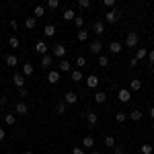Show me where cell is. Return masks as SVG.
Instances as JSON below:
<instances>
[{"mask_svg": "<svg viewBox=\"0 0 154 154\" xmlns=\"http://www.w3.org/2000/svg\"><path fill=\"white\" fill-rule=\"evenodd\" d=\"M119 17H121V11H117V8H111V11L105 12V23H111V25L117 23Z\"/></svg>", "mask_w": 154, "mask_h": 154, "instance_id": "6da1fadb", "label": "cell"}, {"mask_svg": "<svg viewBox=\"0 0 154 154\" xmlns=\"http://www.w3.org/2000/svg\"><path fill=\"white\" fill-rule=\"evenodd\" d=\"M138 41H140V35H138L136 31H130L128 37H125V45H128V48H136V45H138Z\"/></svg>", "mask_w": 154, "mask_h": 154, "instance_id": "7a4b0ae2", "label": "cell"}, {"mask_svg": "<svg viewBox=\"0 0 154 154\" xmlns=\"http://www.w3.org/2000/svg\"><path fill=\"white\" fill-rule=\"evenodd\" d=\"M51 49H54V58H62L64 60V56H66V45H64V43H56Z\"/></svg>", "mask_w": 154, "mask_h": 154, "instance_id": "3957f363", "label": "cell"}, {"mask_svg": "<svg viewBox=\"0 0 154 154\" xmlns=\"http://www.w3.org/2000/svg\"><path fill=\"white\" fill-rule=\"evenodd\" d=\"M14 113H17V115H27V113H29L27 103H25V101H19V103L14 105Z\"/></svg>", "mask_w": 154, "mask_h": 154, "instance_id": "277c9868", "label": "cell"}, {"mask_svg": "<svg viewBox=\"0 0 154 154\" xmlns=\"http://www.w3.org/2000/svg\"><path fill=\"white\" fill-rule=\"evenodd\" d=\"M60 78H62V72H60V70H49V74H48V82L58 84V82H60Z\"/></svg>", "mask_w": 154, "mask_h": 154, "instance_id": "5b68a950", "label": "cell"}, {"mask_svg": "<svg viewBox=\"0 0 154 154\" xmlns=\"http://www.w3.org/2000/svg\"><path fill=\"white\" fill-rule=\"evenodd\" d=\"M117 97H119V101H121V103H130V101H131V95H130V88H119V93H117Z\"/></svg>", "mask_w": 154, "mask_h": 154, "instance_id": "8992f818", "label": "cell"}, {"mask_svg": "<svg viewBox=\"0 0 154 154\" xmlns=\"http://www.w3.org/2000/svg\"><path fill=\"white\" fill-rule=\"evenodd\" d=\"M35 51L39 54V56H48V43L41 39V41H37L35 43Z\"/></svg>", "mask_w": 154, "mask_h": 154, "instance_id": "52a82bcc", "label": "cell"}, {"mask_svg": "<svg viewBox=\"0 0 154 154\" xmlns=\"http://www.w3.org/2000/svg\"><path fill=\"white\" fill-rule=\"evenodd\" d=\"M12 82H14V86H17V88H25V76L17 72V74L12 76Z\"/></svg>", "mask_w": 154, "mask_h": 154, "instance_id": "ba28073f", "label": "cell"}, {"mask_svg": "<svg viewBox=\"0 0 154 154\" xmlns=\"http://www.w3.org/2000/svg\"><path fill=\"white\" fill-rule=\"evenodd\" d=\"M58 70H60V72H72V64H70V62H68L66 58H64V60H60Z\"/></svg>", "mask_w": 154, "mask_h": 154, "instance_id": "9c48e42d", "label": "cell"}, {"mask_svg": "<svg viewBox=\"0 0 154 154\" xmlns=\"http://www.w3.org/2000/svg\"><path fill=\"white\" fill-rule=\"evenodd\" d=\"M101 49H103V43L101 41H91V45H88V51L91 54H101Z\"/></svg>", "mask_w": 154, "mask_h": 154, "instance_id": "30bf717a", "label": "cell"}, {"mask_svg": "<svg viewBox=\"0 0 154 154\" xmlns=\"http://www.w3.org/2000/svg\"><path fill=\"white\" fill-rule=\"evenodd\" d=\"M76 101H78V95H76V93H66V97H64V103H66V105H74V103H76Z\"/></svg>", "mask_w": 154, "mask_h": 154, "instance_id": "8fae6325", "label": "cell"}, {"mask_svg": "<svg viewBox=\"0 0 154 154\" xmlns=\"http://www.w3.org/2000/svg\"><path fill=\"white\" fill-rule=\"evenodd\" d=\"M4 64H6L8 68H14V66L19 64V58H17V56H12V54H8V56L4 58Z\"/></svg>", "mask_w": 154, "mask_h": 154, "instance_id": "7c38bea8", "label": "cell"}, {"mask_svg": "<svg viewBox=\"0 0 154 154\" xmlns=\"http://www.w3.org/2000/svg\"><path fill=\"white\" fill-rule=\"evenodd\" d=\"M76 17H78V14L74 12V8H66V11H64V14H62V19H64V21H74Z\"/></svg>", "mask_w": 154, "mask_h": 154, "instance_id": "4fadbf2b", "label": "cell"}, {"mask_svg": "<svg viewBox=\"0 0 154 154\" xmlns=\"http://www.w3.org/2000/svg\"><path fill=\"white\" fill-rule=\"evenodd\" d=\"M93 31H95L97 35H103V33H105V23H103V21H97V23L93 25Z\"/></svg>", "mask_w": 154, "mask_h": 154, "instance_id": "5bb4252c", "label": "cell"}, {"mask_svg": "<svg viewBox=\"0 0 154 154\" xmlns=\"http://www.w3.org/2000/svg\"><path fill=\"white\" fill-rule=\"evenodd\" d=\"M109 51L111 54H121V43L119 41H111L109 43Z\"/></svg>", "mask_w": 154, "mask_h": 154, "instance_id": "9a60e30c", "label": "cell"}, {"mask_svg": "<svg viewBox=\"0 0 154 154\" xmlns=\"http://www.w3.org/2000/svg\"><path fill=\"white\" fill-rule=\"evenodd\" d=\"M86 84H88V88H97V86H99V78H97L95 74H91V76L86 78Z\"/></svg>", "mask_w": 154, "mask_h": 154, "instance_id": "2e32d148", "label": "cell"}, {"mask_svg": "<svg viewBox=\"0 0 154 154\" xmlns=\"http://www.w3.org/2000/svg\"><path fill=\"white\" fill-rule=\"evenodd\" d=\"M128 117H130L131 121H140V119H142L144 115H142V111H140V109H134V111H131V113L128 115Z\"/></svg>", "mask_w": 154, "mask_h": 154, "instance_id": "e0dca14e", "label": "cell"}, {"mask_svg": "<svg viewBox=\"0 0 154 154\" xmlns=\"http://www.w3.org/2000/svg\"><path fill=\"white\" fill-rule=\"evenodd\" d=\"M82 146L84 148H93V146H95V138H93V136H84L82 138Z\"/></svg>", "mask_w": 154, "mask_h": 154, "instance_id": "ac0fdd59", "label": "cell"}, {"mask_svg": "<svg viewBox=\"0 0 154 154\" xmlns=\"http://www.w3.org/2000/svg\"><path fill=\"white\" fill-rule=\"evenodd\" d=\"M33 72H35V68H33V64H29V62H27V64L23 66V76L27 78V76H31Z\"/></svg>", "mask_w": 154, "mask_h": 154, "instance_id": "d6986e66", "label": "cell"}, {"mask_svg": "<svg viewBox=\"0 0 154 154\" xmlns=\"http://www.w3.org/2000/svg\"><path fill=\"white\" fill-rule=\"evenodd\" d=\"M54 64V56H43L41 58V68H49Z\"/></svg>", "mask_w": 154, "mask_h": 154, "instance_id": "ffe728a7", "label": "cell"}, {"mask_svg": "<svg viewBox=\"0 0 154 154\" xmlns=\"http://www.w3.org/2000/svg\"><path fill=\"white\" fill-rule=\"evenodd\" d=\"M4 121H6V125H14L17 123V113H6L4 115Z\"/></svg>", "mask_w": 154, "mask_h": 154, "instance_id": "44dd1931", "label": "cell"}, {"mask_svg": "<svg viewBox=\"0 0 154 154\" xmlns=\"http://www.w3.org/2000/svg\"><path fill=\"white\" fill-rule=\"evenodd\" d=\"M43 35H45V37H54V35H56V27H54V25H45Z\"/></svg>", "mask_w": 154, "mask_h": 154, "instance_id": "7402d4cb", "label": "cell"}, {"mask_svg": "<svg viewBox=\"0 0 154 154\" xmlns=\"http://www.w3.org/2000/svg\"><path fill=\"white\" fill-rule=\"evenodd\" d=\"M140 88H142V80L140 78H134L130 82V91H140Z\"/></svg>", "mask_w": 154, "mask_h": 154, "instance_id": "603a6c76", "label": "cell"}, {"mask_svg": "<svg viewBox=\"0 0 154 154\" xmlns=\"http://www.w3.org/2000/svg\"><path fill=\"white\" fill-rule=\"evenodd\" d=\"M54 111H56L58 115H64V113H66V103H64V101H62V103H56Z\"/></svg>", "mask_w": 154, "mask_h": 154, "instance_id": "cb8c5ba5", "label": "cell"}, {"mask_svg": "<svg viewBox=\"0 0 154 154\" xmlns=\"http://www.w3.org/2000/svg\"><path fill=\"white\" fill-rule=\"evenodd\" d=\"M86 119H88V123H91V125H95L97 121H99V115H97L95 111H88V113H86Z\"/></svg>", "mask_w": 154, "mask_h": 154, "instance_id": "d4e9b609", "label": "cell"}, {"mask_svg": "<svg viewBox=\"0 0 154 154\" xmlns=\"http://www.w3.org/2000/svg\"><path fill=\"white\" fill-rule=\"evenodd\" d=\"M148 51H150V49H146V48H140V49H138V54H136V60L140 62V60L148 58Z\"/></svg>", "mask_w": 154, "mask_h": 154, "instance_id": "484cf974", "label": "cell"}, {"mask_svg": "<svg viewBox=\"0 0 154 154\" xmlns=\"http://www.w3.org/2000/svg\"><path fill=\"white\" fill-rule=\"evenodd\" d=\"M105 101H107V95L103 91H97L95 93V103H105Z\"/></svg>", "mask_w": 154, "mask_h": 154, "instance_id": "4316f807", "label": "cell"}, {"mask_svg": "<svg viewBox=\"0 0 154 154\" xmlns=\"http://www.w3.org/2000/svg\"><path fill=\"white\" fill-rule=\"evenodd\" d=\"M70 78L74 80V82H80V80H82V72H80V70H72L70 72Z\"/></svg>", "mask_w": 154, "mask_h": 154, "instance_id": "83f0119b", "label": "cell"}, {"mask_svg": "<svg viewBox=\"0 0 154 154\" xmlns=\"http://www.w3.org/2000/svg\"><path fill=\"white\" fill-rule=\"evenodd\" d=\"M33 14H35V19H37V17H43V14H45V6L37 4L35 8H33Z\"/></svg>", "mask_w": 154, "mask_h": 154, "instance_id": "f1b7e54d", "label": "cell"}, {"mask_svg": "<svg viewBox=\"0 0 154 154\" xmlns=\"http://www.w3.org/2000/svg\"><path fill=\"white\" fill-rule=\"evenodd\" d=\"M35 25H37V19H35V17H29V19L25 21V27H27V29H35Z\"/></svg>", "mask_w": 154, "mask_h": 154, "instance_id": "f546056e", "label": "cell"}, {"mask_svg": "<svg viewBox=\"0 0 154 154\" xmlns=\"http://www.w3.org/2000/svg\"><path fill=\"white\" fill-rule=\"evenodd\" d=\"M140 152H142V154H152L154 148L150 146V144H142V146H140Z\"/></svg>", "mask_w": 154, "mask_h": 154, "instance_id": "4dcf8cb0", "label": "cell"}, {"mask_svg": "<svg viewBox=\"0 0 154 154\" xmlns=\"http://www.w3.org/2000/svg\"><path fill=\"white\" fill-rule=\"evenodd\" d=\"M8 45H11L12 49H17L19 45H21V41H19V37H14V35H12L11 39H8Z\"/></svg>", "mask_w": 154, "mask_h": 154, "instance_id": "1f68e13d", "label": "cell"}, {"mask_svg": "<svg viewBox=\"0 0 154 154\" xmlns=\"http://www.w3.org/2000/svg\"><path fill=\"white\" fill-rule=\"evenodd\" d=\"M99 66L101 68H109V58L107 56H99Z\"/></svg>", "mask_w": 154, "mask_h": 154, "instance_id": "d6a6232c", "label": "cell"}, {"mask_svg": "<svg viewBox=\"0 0 154 154\" xmlns=\"http://www.w3.org/2000/svg\"><path fill=\"white\" fill-rule=\"evenodd\" d=\"M76 37H78V41H86V39H88V31H84V29H80V31L76 33Z\"/></svg>", "mask_w": 154, "mask_h": 154, "instance_id": "836d02e7", "label": "cell"}, {"mask_svg": "<svg viewBox=\"0 0 154 154\" xmlns=\"http://www.w3.org/2000/svg\"><path fill=\"white\" fill-rule=\"evenodd\" d=\"M125 119H128V113H123V111H119L117 115H115V121H119V123H123Z\"/></svg>", "mask_w": 154, "mask_h": 154, "instance_id": "e575fe53", "label": "cell"}, {"mask_svg": "<svg viewBox=\"0 0 154 154\" xmlns=\"http://www.w3.org/2000/svg\"><path fill=\"white\" fill-rule=\"evenodd\" d=\"M105 146H107V148H113V146H115V140H113V136H105Z\"/></svg>", "mask_w": 154, "mask_h": 154, "instance_id": "d590c367", "label": "cell"}, {"mask_svg": "<svg viewBox=\"0 0 154 154\" xmlns=\"http://www.w3.org/2000/svg\"><path fill=\"white\" fill-rule=\"evenodd\" d=\"M74 25H76V27H78V31H80V29L84 27V19H82V17H76V19H74Z\"/></svg>", "mask_w": 154, "mask_h": 154, "instance_id": "8d00e7d4", "label": "cell"}, {"mask_svg": "<svg viewBox=\"0 0 154 154\" xmlns=\"http://www.w3.org/2000/svg\"><path fill=\"white\" fill-rule=\"evenodd\" d=\"M76 66H80V68L86 66V58H84V56H78V58H76Z\"/></svg>", "mask_w": 154, "mask_h": 154, "instance_id": "74e56055", "label": "cell"}, {"mask_svg": "<svg viewBox=\"0 0 154 154\" xmlns=\"http://www.w3.org/2000/svg\"><path fill=\"white\" fill-rule=\"evenodd\" d=\"M103 6H107L109 11H111V8H115V0H103Z\"/></svg>", "mask_w": 154, "mask_h": 154, "instance_id": "f35d334b", "label": "cell"}, {"mask_svg": "<svg viewBox=\"0 0 154 154\" xmlns=\"http://www.w3.org/2000/svg\"><path fill=\"white\" fill-rule=\"evenodd\" d=\"M78 6L80 8H91V0H78Z\"/></svg>", "mask_w": 154, "mask_h": 154, "instance_id": "ab89813d", "label": "cell"}, {"mask_svg": "<svg viewBox=\"0 0 154 154\" xmlns=\"http://www.w3.org/2000/svg\"><path fill=\"white\" fill-rule=\"evenodd\" d=\"M60 0H48V8H58Z\"/></svg>", "mask_w": 154, "mask_h": 154, "instance_id": "60d3db41", "label": "cell"}, {"mask_svg": "<svg viewBox=\"0 0 154 154\" xmlns=\"http://www.w3.org/2000/svg\"><path fill=\"white\" fill-rule=\"evenodd\" d=\"M19 97H21V99L29 97V91H27V88H19Z\"/></svg>", "mask_w": 154, "mask_h": 154, "instance_id": "b9f144b4", "label": "cell"}, {"mask_svg": "<svg viewBox=\"0 0 154 154\" xmlns=\"http://www.w3.org/2000/svg\"><path fill=\"white\" fill-rule=\"evenodd\" d=\"M6 103H8V99H6V97H4V95H2V97H0V107H4V105H6Z\"/></svg>", "mask_w": 154, "mask_h": 154, "instance_id": "7bdbcfd3", "label": "cell"}, {"mask_svg": "<svg viewBox=\"0 0 154 154\" xmlns=\"http://www.w3.org/2000/svg\"><path fill=\"white\" fill-rule=\"evenodd\" d=\"M148 60L152 62V66H154V49H150V51H148Z\"/></svg>", "mask_w": 154, "mask_h": 154, "instance_id": "ee69618b", "label": "cell"}, {"mask_svg": "<svg viewBox=\"0 0 154 154\" xmlns=\"http://www.w3.org/2000/svg\"><path fill=\"white\" fill-rule=\"evenodd\" d=\"M72 154H84L82 148H72Z\"/></svg>", "mask_w": 154, "mask_h": 154, "instance_id": "f6af8a7d", "label": "cell"}, {"mask_svg": "<svg viewBox=\"0 0 154 154\" xmlns=\"http://www.w3.org/2000/svg\"><path fill=\"white\" fill-rule=\"evenodd\" d=\"M8 25H11V29H12V31H14V29L19 27V23H17V21H11V23H8Z\"/></svg>", "mask_w": 154, "mask_h": 154, "instance_id": "bcb514c9", "label": "cell"}, {"mask_svg": "<svg viewBox=\"0 0 154 154\" xmlns=\"http://www.w3.org/2000/svg\"><path fill=\"white\" fill-rule=\"evenodd\" d=\"M4 138H6V131H4V130H2V128H0V142H2Z\"/></svg>", "mask_w": 154, "mask_h": 154, "instance_id": "7dc6e473", "label": "cell"}, {"mask_svg": "<svg viewBox=\"0 0 154 154\" xmlns=\"http://www.w3.org/2000/svg\"><path fill=\"white\" fill-rule=\"evenodd\" d=\"M113 154H123V148H121V146H119V148H115V150H113Z\"/></svg>", "mask_w": 154, "mask_h": 154, "instance_id": "c3c4849f", "label": "cell"}, {"mask_svg": "<svg viewBox=\"0 0 154 154\" xmlns=\"http://www.w3.org/2000/svg\"><path fill=\"white\" fill-rule=\"evenodd\" d=\"M150 117H152V121H154V107L150 109Z\"/></svg>", "mask_w": 154, "mask_h": 154, "instance_id": "681fc988", "label": "cell"}, {"mask_svg": "<svg viewBox=\"0 0 154 154\" xmlns=\"http://www.w3.org/2000/svg\"><path fill=\"white\" fill-rule=\"evenodd\" d=\"M91 154H101V152H99V150H93V152H91Z\"/></svg>", "mask_w": 154, "mask_h": 154, "instance_id": "f907efd6", "label": "cell"}, {"mask_svg": "<svg viewBox=\"0 0 154 154\" xmlns=\"http://www.w3.org/2000/svg\"><path fill=\"white\" fill-rule=\"evenodd\" d=\"M23 154H33V152H31V150H27V152H23Z\"/></svg>", "mask_w": 154, "mask_h": 154, "instance_id": "816d5d0a", "label": "cell"}, {"mask_svg": "<svg viewBox=\"0 0 154 154\" xmlns=\"http://www.w3.org/2000/svg\"><path fill=\"white\" fill-rule=\"evenodd\" d=\"M152 130H154V121H152Z\"/></svg>", "mask_w": 154, "mask_h": 154, "instance_id": "f5cc1de1", "label": "cell"}]
</instances>
